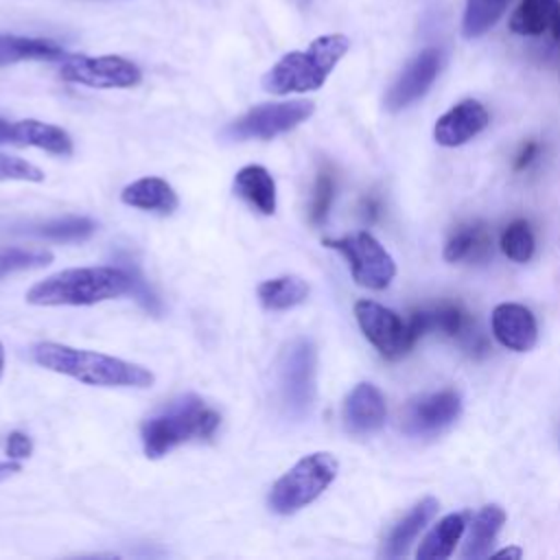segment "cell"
Instances as JSON below:
<instances>
[{
  "instance_id": "1",
  "label": "cell",
  "mask_w": 560,
  "mask_h": 560,
  "mask_svg": "<svg viewBox=\"0 0 560 560\" xmlns=\"http://www.w3.org/2000/svg\"><path fill=\"white\" fill-rule=\"evenodd\" d=\"M31 357L37 365L77 378L96 387H138L147 389L155 376L149 368L131 363L118 357H109L94 350L72 348L57 341H39L31 348Z\"/></svg>"
},
{
  "instance_id": "2",
  "label": "cell",
  "mask_w": 560,
  "mask_h": 560,
  "mask_svg": "<svg viewBox=\"0 0 560 560\" xmlns=\"http://www.w3.org/2000/svg\"><path fill=\"white\" fill-rule=\"evenodd\" d=\"M131 267H72L33 284L28 304L37 306H90L131 293Z\"/></svg>"
},
{
  "instance_id": "3",
  "label": "cell",
  "mask_w": 560,
  "mask_h": 560,
  "mask_svg": "<svg viewBox=\"0 0 560 560\" xmlns=\"http://www.w3.org/2000/svg\"><path fill=\"white\" fill-rule=\"evenodd\" d=\"M221 424V416L197 394H184L171 400L155 416L147 418L140 429L142 451L158 459L188 442L210 440Z\"/></svg>"
},
{
  "instance_id": "4",
  "label": "cell",
  "mask_w": 560,
  "mask_h": 560,
  "mask_svg": "<svg viewBox=\"0 0 560 560\" xmlns=\"http://www.w3.org/2000/svg\"><path fill=\"white\" fill-rule=\"evenodd\" d=\"M350 48V39L341 33H330L313 39L308 48L293 50L280 57L262 77V88L269 94H304L319 90L335 66Z\"/></svg>"
},
{
  "instance_id": "5",
  "label": "cell",
  "mask_w": 560,
  "mask_h": 560,
  "mask_svg": "<svg viewBox=\"0 0 560 560\" xmlns=\"http://www.w3.org/2000/svg\"><path fill=\"white\" fill-rule=\"evenodd\" d=\"M339 462L326 451L304 455L269 490V510L289 516L313 503L335 481Z\"/></svg>"
},
{
  "instance_id": "6",
  "label": "cell",
  "mask_w": 560,
  "mask_h": 560,
  "mask_svg": "<svg viewBox=\"0 0 560 560\" xmlns=\"http://www.w3.org/2000/svg\"><path fill=\"white\" fill-rule=\"evenodd\" d=\"M278 394L291 420H304L317 396V348L308 337L293 339L278 361Z\"/></svg>"
},
{
  "instance_id": "7",
  "label": "cell",
  "mask_w": 560,
  "mask_h": 560,
  "mask_svg": "<svg viewBox=\"0 0 560 560\" xmlns=\"http://www.w3.org/2000/svg\"><path fill=\"white\" fill-rule=\"evenodd\" d=\"M324 245L337 249L348 260L354 282L365 289L383 291L396 276L394 258L370 232H354L341 238H326Z\"/></svg>"
},
{
  "instance_id": "8",
  "label": "cell",
  "mask_w": 560,
  "mask_h": 560,
  "mask_svg": "<svg viewBox=\"0 0 560 560\" xmlns=\"http://www.w3.org/2000/svg\"><path fill=\"white\" fill-rule=\"evenodd\" d=\"M313 112H315V103L304 98L260 103L247 109L234 122H230L225 127V136L230 140H271L280 133L295 129Z\"/></svg>"
},
{
  "instance_id": "9",
  "label": "cell",
  "mask_w": 560,
  "mask_h": 560,
  "mask_svg": "<svg viewBox=\"0 0 560 560\" xmlns=\"http://www.w3.org/2000/svg\"><path fill=\"white\" fill-rule=\"evenodd\" d=\"M354 317L365 339L389 361L402 359L416 343L409 324L378 302L359 300L354 304Z\"/></svg>"
},
{
  "instance_id": "10",
  "label": "cell",
  "mask_w": 560,
  "mask_h": 560,
  "mask_svg": "<svg viewBox=\"0 0 560 560\" xmlns=\"http://www.w3.org/2000/svg\"><path fill=\"white\" fill-rule=\"evenodd\" d=\"M59 74L63 81L70 83H81L90 88H133L140 83L142 72L140 68L118 55H103V57H85V55H74L68 57Z\"/></svg>"
},
{
  "instance_id": "11",
  "label": "cell",
  "mask_w": 560,
  "mask_h": 560,
  "mask_svg": "<svg viewBox=\"0 0 560 560\" xmlns=\"http://www.w3.org/2000/svg\"><path fill=\"white\" fill-rule=\"evenodd\" d=\"M462 413L455 389H442L411 398L400 413V429L411 438H433L446 431Z\"/></svg>"
},
{
  "instance_id": "12",
  "label": "cell",
  "mask_w": 560,
  "mask_h": 560,
  "mask_svg": "<svg viewBox=\"0 0 560 560\" xmlns=\"http://www.w3.org/2000/svg\"><path fill=\"white\" fill-rule=\"evenodd\" d=\"M442 70V50L424 48L402 68L398 79L385 94V107L389 112H400L416 101H420Z\"/></svg>"
},
{
  "instance_id": "13",
  "label": "cell",
  "mask_w": 560,
  "mask_h": 560,
  "mask_svg": "<svg viewBox=\"0 0 560 560\" xmlns=\"http://www.w3.org/2000/svg\"><path fill=\"white\" fill-rule=\"evenodd\" d=\"M488 122V109L477 98H464L438 118L433 127V138L442 147H459L481 133Z\"/></svg>"
},
{
  "instance_id": "14",
  "label": "cell",
  "mask_w": 560,
  "mask_h": 560,
  "mask_svg": "<svg viewBox=\"0 0 560 560\" xmlns=\"http://www.w3.org/2000/svg\"><path fill=\"white\" fill-rule=\"evenodd\" d=\"M490 326L497 341L514 352H527L538 341L536 317L523 304H514V302L497 304L490 317Z\"/></svg>"
},
{
  "instance_id": "15",
  "label": "cell",
  "mask_w": 560,
  "mask_h": 560,
  "mask_svg": "<svg viewBox=\"0 0 560 560\" xmlns=\"http://www.w3.org/2000/svg\"><path fill=\"white\" fill-rule=\"evenodd\" d=\"M387 405L381 389L372 383H359L343 400V424L350 433L368 435L385 424Z\"/></svg>"
},
{
  "instance_id": "16",
  "label": "cell",
  "mask_w": 560,
  "mask_h": 560,
  "mask_svg": "<svg viewBox=\"0 0 560 560\" xmlns=\"http://www.w3.org/2000/svg\"><path fill=\"white\" fill-rule=\"evenodd\" d=\"M510 28L523 37L549 35L560 42V0H521L510 18Z\"/></svg>"
},
{
  "instance_id": "17",
  "label": "cell",
  "mask_w": 560,
  "mask_h": 560,
  "mask_svg": "<svg viewBox=\"0 0 560 560\" xmlns=\"http://www.w3.org/2000/svg\"><path fill=\"white\" fill-rule=\"evenodd\" d=\"M120 201L125 206H131L144 212H158V214H173L179 206V199L173 186L166 179L151 177V175L127 184L120 190Z\"/></svg>"
},
{
  "instance_id": "18",
  "label": "cell",
  "mask_w": 560,
  "mask_h": 560,
  "mask_svg": "<svg viewBox=\"0 0 560 560\" xmlns=\"http://www.w3.org/2000/svg\"><path fill=\"white\" fill-rule=\"evenodd\" d=\"M234 195L241 197L256 212L269 217L276 212V182L260 164H247L234 175Z\"/></svg>"
},
{
  "instance_id": "19",
  "label": "cell",
  "mask_w": 560,
  "mask_h": 560,
  "mask_svg": "<svg viewBox=\"0 0 560 560\" xmlns=\"http://www.w3.org/2000/svg\"><path fill=\"white\" fill-rule=\"evenodd\" d=\"M438 499L433 497H424L422 501H418L389 532L385 545H383V556L385 558H400L409 551V547L413 545V540L418 538V534L427 527V523L438 514Z\"/></svg>"
},
{
  "instance_id": "20",
  "label": "cell",
  "mask_w": 560,
  "mask_h": 560,
  "mask_svg": "<svg viewBox=\"0 0 560 560\" xmlns=\"http://www.w3.org/2000/svg\"><path fill=\"white\" fill-rule=\"evenodd\" d=\"M18 147H37L52 155H70L72 153V138L66 129L42 122L35 118H24L13 122V142Z\"/></svg>"
},
{
  "instance_id": "21",
  "label": "cell",
  "mask_w": 560,
  "mask_h": 560,
  "mask_svg": "<svg viewBox=\"0 0 560 560\" xmlns=\"http://www.w3.org/2000/svg\"><path fill=\"white\" fill-rule=\"evenodd\" d=\"M505 523V512L501 505L490 503L477 512V516L470 523V532L466 536L462 558L466 560H479L490 556V549Z\"/></svg>"
},
{
  "instance_id": "22",
  "label": "cell",
  "mask_w": 560,
  "mask_h": 560,
  "mask_svg": "<svg viewBox=\"0 0 560 560\" xmlns=\"http://www.w3.org/2000/svg\"><path fill=\"white\" fill-rule=\"evenodd\" d=\"M260 304L267 311H289L306 302L311 287L300 276H278L262 280L256 289Z\"/></svg>"
},
{
  "instance_id": "23",
  "label": "cell",
  "mask_w": 560,
  "mask_h": 560,
  "mask_svg": "<svg viewBox=\"0 0 560 560\" xmlns=\"http://www.w3.org/2000/svg\"><path fill=\"white\" fill-rule=\"evenodd\" d=\"M466 521L464 514H446L435 523V527L424 536L422 545L418 547V560H444L455 551L464 534Z\"/></svg>"
},
{
  "instance_id": "24",
  "label": "cell",
  "mask_w": 560,
  "mask_h": 560,
  "mask_svg": "<svg viewBox=\"0 0 560 560\" xmlns=\"http://www.w3.org/2000/svg\"><path fill=\"white\" fill-rule=\"evenodd\" d=\"M59 57H63V48L52 39L0 35V66L28 61V59H59Z\"/></svg>"
},
{
  "instance_id": "25",
  "label": "cell",
  "mask_w": 560,
  "mask_h": 560,
  "mask_svg": "<svg viewBox=\"0 0 560 560\" xmlns=\"http://www.w3.org/2000/svg\"><path fill=\"white\" fill-rule=\"evenodd\" d=\"M490 234L481 225H466L457 230L444 245V258L448 262L459 260H486L490 254Z\"/></svg>"
},
{
  "instance_id": "26",
  "label": "cell",
  "mask_w": 560,
  "mask_h": 560,
  "mask_svg": "<svg viewBox=\"0 0 560 560\" xmlns=\"http://www.w3.org/2000/svg\"><path fill=\"white\" fill-rule=\"evenodd\" d=\"M510 0H466L462 33L466 39H477L488 33L505 13Z\"/></svg>"
},
{
  "instance_id": "27",
  "label": "cell",
  "mask_w": 560,
  "mask_h": 560,
  "mask_svg": "<svg viewBox=\"0 0 560 560\" xmlns=\"http://www.w3.org/2000/svg\"><path fill=\"white\" fill-rule=\"evenodd\" d=\"M96 221L90 217H63V219H52L46 223L35 225L31 232L37 236H44L48 241L57 243H74V241H85L96 232Z\"/></svg>"
},
{
  "instance_id": "28",
  "label": "cell",
  "mask_w": 560,
  "mask_h": 560,
  "mask_svg": "<svg viewBox=\"0 0 560 560\" xmlns=\"http://www.w3.org/2000/svg\"><path fill=\"white\" fill-rule=\"evenodd\" d=\"M501 249L514 262H527L534 256L536 241L527 221H512L501 234Z\"/></svg>"
},
{
  "instance_id": "29",
  "label": "cell",
  "mask_w": 560,
  "mask_h": 560,
  "mask_svg": "<svg viewBox=\"0 0 560 560\" xmlns=\"http://www.w3.org/2000/svg\"><path fill=\"white\" fill-rule=\"evenodd\" d=\"M52 260V254L44 247H9L0 249V278L24 271V269H37Z\"/></svg>"
},
{
  "instance_id": "30",
  "label": "cell",
  "mask_w": 560,
  "mask_h": 560,
  "mask_svg": "<svg viewBox=\"0 0 560 560\" xmlns=\"http://www.w3.org/2000/svg\"><path fill=\"white\" fill-rule=\"evenodd\" d=\"M332 199H335V173L328 166H322L315 177L313 199L308 208V219L313 225H322L328 219Z\"/></svg>"
},
{
  "instance_id": "31",
  "label": "cell",
  "mask_w": 560,
  "mask_h": 560,
  "mask_svg": "<svg viewBox=\"0 0 560 560\" xmlns=\"http://www.w3.org/2000/svg\"><path fill=\"white\" fill-rule=\"evenodd\" d=\"M7 179L44 182V173H42V168H37L35 164H31L22 158L0 153V182H7Z\"/></svg>"
},
{
  "instance_id": "32",
  "label": "cell",
  "mask_w": 560,
  "mask_h": 560,
  "mask_svg": "<svg viewBox=\"0 0 560 560\" xmlns=\"http://www.w3.org/2000/svg\"><path fill=\"white\" fill-rule=\"evenodd\" d=\"M4 453L9 459H26L33 453V440L22 431H11L4 442Z\"/></svg>"
},
{
  "instance_id": "33",
  "label": "cell",
  "mask_w": 560,
  "mask_h": 560,
  "mask_svg": "<svg viewBox=\"0 0 560 560\" xmlns=\"http://www.w3.org/2000/svg\"><path fill=\"white\" fill-rule=\"evenodd\" d=\"M536 153H538V144H536V142L523 144V149L518 151V155H516V160H514V171L527 168V166L532 164V160L536 158Z\"/></svg>"
},
{
  "instance_id": "34",
  "label": "cell",
  "mask_w": 560,
  "mask_h": 560,
  "mask_svg": "<svg viewBox=\"0 0 560 560\" xmlns=\"http://www.w3.org/2000/svg\"><path fill=\"white\" fill-rule=\"evenodd\" d=\"M18 472H20V464H18V462H13V459H9V462H0V483H2V481H7L9 477L18 475Z\"/></svg>"
},
{
  "instance_id": "35",
  "label": "cell",
  "mask_w": 560,
  "mask_h": 560,
  "mask_svg": "<svg viewBox=\"0 0 560 560\" xmlns=\"http://www.w3.org/2000/svg\"><path fill=\"white\" fill-rule=\"evenodd\" d=\"M13 142V122L0 116V144H11Z\"/></svg>"
},
{
  "instance_id": "36",
  "label": "cell",
  "mask_w": 560,
  "mask_h": 560,
  "mask_svg": "<svg viewBox=\"0 0 560 560\" xmlns=\"http://www.w3.org/2000/svg\"><path fill=\"white\" fill-rule=\"evenodd\" d=\"M492 556L494 558H514V560H518L523 556V551L518 547H505V549H501V551H497Z\"/></svg>"
},
{
  "instance_id": "37",
  "label": "cell",
  "mask_w": 560,
  "mask_h": 560,
  "mask_svg": "<svg viewBox=\"0 0 560 560\" xmlns=\"http://www.w3.org/2000/svg\"><path fill=\"white\" fill-rule=\"evenodd\" d=\"M2 372H4V348L0 343V378H2Z\"/></svg>"
},
{
  "instance_id": "38",
  "label": "cell",
  "mask_w": 560,
  "mask_h": 560,
  "mask_svg": "<svg viewBox=\"0 0 560 560\" xmlns=\"http://www.w3.org/2000/svg\"><path fill=\"white\" fill-rule=\"evenodd\" d=\"M558 442H560V433H558Z\"/></svg>"
}]
</instances>
